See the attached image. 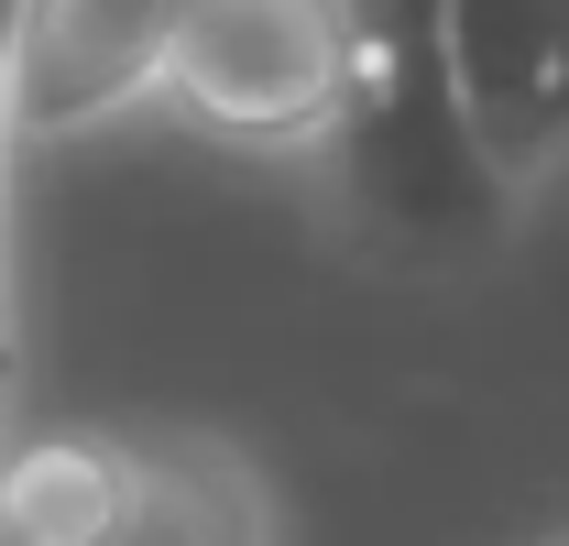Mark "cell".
<instances>
[{
  "label": "cell",
  "mask_w": 569,
  "mask_h": 546,
  "mask_svg": "<svg viewBox=\"0 0 569 546\" xmlns=\"http://www.w3.org/2000/svg\"><path fill=\"white\" fill-rule=\"evenodd\" d=\"M548 546H569V536H548Z\"/></svg>",
  "instance_id": "9"
},
{
  "label": "cell",
  "mask_w": 569,
  "mask_h": 546,
  "mask_svg": "<svg viewBox=\"0 0 569 546\" xmlns=\"http://www.w3.org/2000/svg\"><path fill=\"white\" fill-rule=\"evenodd\" d=\"M0 426H11V317H0Z\"/></svg>",
  "instance_id": "7"
},
{
  "label": "cell",
  "mask_w": 569,
  "mask_h": 546,
  "mask_svg": "<svg viewBox=\"0 0 569 546\" xmlns=\"http://www.w3.org/2000/svg\"><path fill=\"white\" fill-rule=\"evenodd\" d=\"M329 153H340L351 208L406 252L482 241L515 198L482 164L460 99H449V55H438L427 0H361V77H351V110H340Z\"/></svg>",
  "instance_id": "1"
},
{
  "label": "cell",
  "mask_w": 569,
  "mask_h": 546,
  "mask_svg": "<svg viewBox=\"0 0 569 546\" xmlns=\"http://www.w3.org/2000/svg\"><path fill=\"white\" fill-rule=\"evenodd\" d=\"M0 492L33 525V546H110L121 514H132V448H110V437H33V448L0 459Z\"/></svg>",
  "instance_id": "6"
},
{
  "label": "cell",
  "mask_w": 569,
  "mask_h": 546,
  "mask_svg": "<svg viewBox=\"0 0 569 546\" xmlns=\"http://www.w3.org/2000/svg\"><path fill=\"white\" fill-rule=\"evenodd\" d=\"M449 99L503 186H537L569 153V0H427Z\"/></svg>",
  "instance_id": "4"
},
{
  "label": "cell",
  "mask_w": 569,
  "mask_h": 546,
  "mask_svg": "<svg viewBox=\"0 0 569 546\" xmlns=\"http://www.w3.org/2000/svg\"><path fill=\"white\" fill-rule=\"evenodd\" d=\"M187 0H11L0 11V142H67L164 88Z\"/></svg>",
  "instance_id": "3"
},
{
  "label": "cell",
  "mask_w": 569,
  "mask_h": 546,
  "mask_svg": "<svg viewBox=\"0 0 569 546\" xmlns=\"http://www.w3.org/2000/svg\"><path fill=\"white\" fill-rule=\"evenodd\" d=\"M0 11H11V0H0Z\"/></svg>",
  "instance_id": "10"
},
{
  "label": "cell",
  "mask_w": 569,
  "mask_h": 546,
  "mask_svg": "<svg viewBox=\"0 0 569 546\" xmlns=\"http://www.w3.org/2000/svg\"><path fill=\"white\" fill-rule=\"evenodd\" d=\"M361 77V0H187L164 99L219 142L307 153L340 132Z\"/></svg>",
  "instance_id": "2"
},
{
  "label": "cell",
  "mask_w": 569,
  "mask_h": 546,
  "mask_svg": "<svg viewBox=\"0 0 569 546\" xmlns=\"http://www.w3.org/2000/svg\"><path fill=\"white\" fill-rule=\"evenodd\" d=\"M110 546H263V492L219 448H132V514Z\"/></svg>",
  "instance_id": "5"
},
{
  "label": "cell",
  "mask_w": 569,
  "mask_h": 546,
  "mask_svg": "<svg viewBox=\"0 0 569 546\" xmlns=\"http://www.w3.org/2000/svg\"><path fill=\"white\" fill-rule=\"evenodd\" d=\"M0 546H33V525H22V514H11V492H0Z\"/></svg>",
  "instance_id": "8"
}]
</instances>
